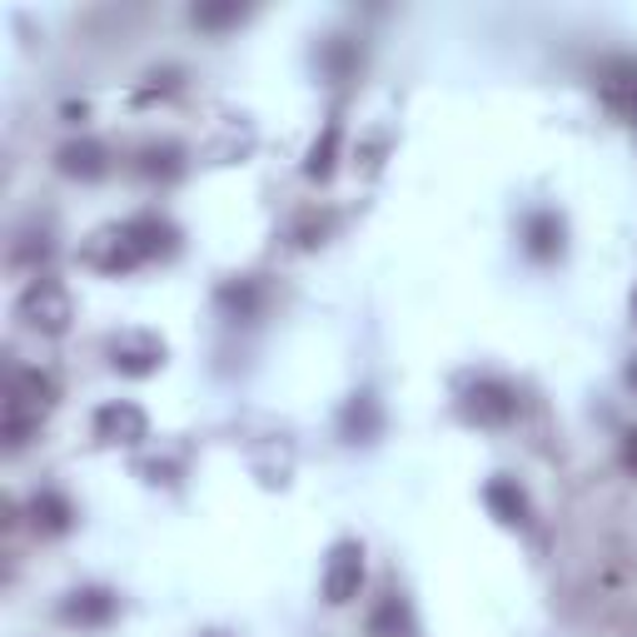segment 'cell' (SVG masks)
Returning <instances> with one entry per match:
<instances>
[{
  "instance_id": "obj_3",
  "label": "cell",
  "mask_w": 637,
  "mask_h": 637,
  "mask_svg": "<svg viewBox=\"0 0 637 637\" xmlns=\"http://www.w3.org/2000/svg\"><path fill=\"white\" fill-rule=\"evenodd\" d=\"M95 434L105 444H140L145 438V414L135 404H105L95 414Z\"/></svg>"
},
{
  "instance_id": "obj_5",
  "label": "cell",
  "mask_w": 637,
  "mask_h": 637,
  "mask_svg": "<svg viewBox=\"0 0 637 637\" xmlns=\"http://www.w3.org/2000/svg\"><path fill=\"white\" fill-rule=\"evenodd\" d=\"M60 170L65 174H100L105 170V160H100L95 145H65L60 150Z\"/></svg>"
},
{
  "instance_id": "obj_2",
  "label": "cell",
  "mask_w": 637,
  "mask_h": 637,
  "mask_svg": "<svg viewBox=\"0 0 637 637\" xmlns=\"http://www.w3.org/2000/svg\"><path fill=\"white\" fill-rule=\"evenodd\" d=\"M358 583H364V548L354 538L334 543V553L324 563V598L344 608V603L358 598Z\"/></svg>"
},
{
  "instance_id": "obj_4",
  "label": "cell",
  "mask_w": 637,
  "mask_h": 637,
  "mask_svg": "<svg viewBox=\"0 0 637 637\" xmlns=\"http://www.w3.org/2000/svg\"><path fill=\"white\" fill-rule=\"evenodd\" d=\"M30 513H36L40 533H65L70 528V503L60 498V493H40V498L30 503Z\"/></svg>"
},
{
  "instance_id": "obj_1",
  "label": "cell",
  "mask_w": 637,
  "mask_h": 637,
  "mask_svg": "<svg viewBox=\"0 0 637 637\" xmlns=\"http://www.w3.org/2000/svg\"><path fill=\"white\" fill-rule=\"evenodd\" d=\"M16 314L26 318V328H36V334H65L75 304H70V290L60 280H30Z\"/></svg>"
},
{
  "instance_id": "obj_6",
  "label": "cell",
  "mask_w": 637,
  "mask_h": 637,
  "mask_svg": "<svg viewBox=\"0 0 637 637\" xmlns=\"http://www.w3.org/2000/svg\"><path fill=\"white\" fill-rule=\"evenodd\" d=\"M488 503H493V508H503V523H523V518H528L523 493H513V483H503V478L488 488Z\"/></svg>"
},
{
  "instance_id": "obj_7",
  "label": "cell",
  "mask_w": 637,
  "mask_h": 637,
  "mask_svg": "<svg viewBox=\"0 0 637 637\" xmlns=\"http://www.w3.org/2000/svg\"><path fill=\"white\" fill-rule=\"evenodd\" d=\"M628 458H633V464H637V434H633V444H628Z\"/></svg>"
}]
</instances>
